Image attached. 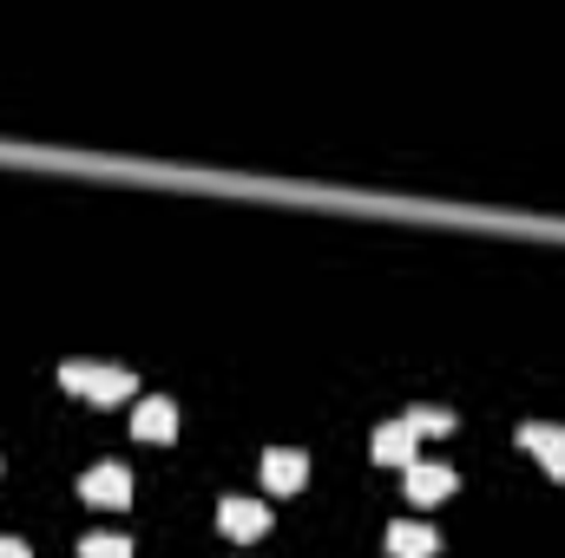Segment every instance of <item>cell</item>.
<instances>
[{"instance_id": "obj_3", "label": "cell", "mask_w": 565, "mask_h": 558, "mask_svg": "<svg viewBox=\"0 0 565 558\" xmlns=\"http://www.w3.org/2000/svg\"><path fill=\"white\" fill-rule=\"evenodd\" d=\"M217 533L250 546V539L270 533V506H264V500H224V506H217Z\"/></svg>"}, {"instance_id": "obj_4", "label": "cell", "mask_w": 565, "mask_h": 558, "mask_svg": "<svg viewBox=\"0 0 565 558\" xmlns=\"http://www.w3.org/2000/svg\"><path fill=\"white\" fill-rule=\"evenodd\" d=\"M302 480H309V453H296V447H270L264 453V486L270 493H302Z\"/></svg>"}, {"instance_id": "obj_9", "label": "cell", "mask_w": 565, "mask_h": 558, "mask_svg": "<svg viewBox=\"0 0 565 558\" xmlns=\"http://www.w3.org/2000/svg\"><path fill=\"white\" fill-rule=\"evenodd\" d=\"M434 546H440L434 526H415V519L388 526V558H434Z\"/></svg>"}, {"instance_id": "obj_2", "label": "cell", "mask_w": 565, "mask_h": 558, "mask_svg": "<svg viewBox=\"0 0 565 558\" xmlns=\"http://www.w3.org/2000/svg\"><path fill=\"white\" fill-rule=\"evenodd\" d=\"M79 493H86V506H106V513H113V506L132 500V473H126L119 460H99V466L79 480Z\"/></svg>"}, {"instance_id": "obj_12", "label": "cell", "mask_w": 565, "mask_h": 558, "mask_svg": "<svg viewBox=\"0 0 565 558\" xmlns=\"http://www.w3.org/2000/svg\"><path fill=\"white\" fill-rule=\"evenodd\" d=\"M0 558H33V552H26L20 539H0Z\"/></svg>"}, {"instance_id": "obj_8", "label": "cell", "mask_w": 565, "mask_h": 558, "mask_svg": "<svg viewBox=\"0 0 565 558\" xmlns=\"http://www.w3.org/2000/svg\"><path fill=\"white\" fill-rule=\"evenodd\" d=\"M520 447L540 453L553 480H565V427H540V420H526V427H520Z\"/></svg>"}, {"instance_id": "obj_1", "label": "cell", "mask_w": 565, "mask_h": 558, "mask_svg": "<svg viewBox=\"0 0 565 558\" xmlns=\"http://www.w3.org/2000/svg\"><path fill=\"white\" fill-rule=\"evenodd\" d=\"M60 388H66V395H86V401H99V408H113V401H126V395L139 388V375H132V368H106V362H66V368H60Z\"/></svg>"}, {"instance_id": "obj_7", "label": "cell", "mask_w": 565, "mask_h": 558, "mask_svg": "<svg viewBox=\"0 0 565 558\" xmlns=\"http://www.w3.org/2000/svg\"><path fill=\"white\" fill-rule=\"evenodd\" d=\"M132 433L151 440V447H158V440H171V433H178V408H171L164 395H145L139 408H132Z\"/></svg>"}, {"instance_id": "obj_5", "label": "cell", "mask_w": 565, "mask_h": 558, "mask_svg": "<svg viewBox=\"0 0 565 558\" xmlns=\"http://www.w3.org/2000/svg\"><path fill=\"white\" fill-rule=\"evenodd\" d=\"M369 453H375L382 466H415V427H408V420H382L375 440H369Z\"/></svg>"}, {"instance_id": "obj_11", "label": "cell", "mask_w": 565, "mask_h": 558, "mask_svg": "<svg viewBox=\"0 0 565 558\" xmlns=\"http://www.w3.org/2000/svg\"><path fill=\"white\" fill-rule=\"evenodd\" d=\"M79 558H132V539H119V533H93V539L79 546Z\"/></svg>"}, {"instance_id": "obj_10", "label": "cell", "mask_w": 565, "mask_h": 558, "mask_svg": "<svg viewBox=\"0 0 565 558\" xmlns=\"http://www.w3.org/2000/svg\"><path fill=\"white\" fill-rule=\"evenodd\" d=\"M408 427H415V440H427V433H454V415L447 408H415V415H402Z\"/></svg>"}, {"instance_id": "obj_6", "label": "cell", "mask_w": 565, "mask_h": 558, "mask_svg": "<svg viewBox=\"0 0 565 558\" xmlns=\"http://www.w3.org/2000/svg\"><path fill=\"white\" fill-rule=\"evenodd\" d=\"M454 486H460V473H454V466H434V460H415V466H408V500H415V506L447 500Z\"/></svg>"}]
</instances>
